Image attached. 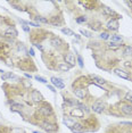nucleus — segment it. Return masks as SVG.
<instances>
[{"mask_svg":"<svg viewBox=\"0 0 132 133\" xmlns=\"http://www.w3.org/2000/svg\"><path fill=\"white\" fill-rule=\"evenodd\" d=\"M104 109H105V106H104V104L101 101H97L92 105V110L95 113H97V114H101L104 112Z\"/></svg>","mask_w":132,"mask_h":133,"instance_id":"1","label":"nucleus"},{"mask_svg":"<svg viewBox=\"0 0 132 133\" xmlns=\"http://www.w3.org/2000/svg\"><path fill=\"white\" fill-rule=\"evenodd\" d=\"M42 129L46 130L47 132H55V131H57V126L55 124H53V123H49V122L42 123Z\"/></svg>","mask_w":132,"mask_h":133,"instance_id":"2","label":"nucleus"},{"mask_svg":"<svg viewBox=\"0 0 132 133\" xmlns=\"http://www.w3.org/2000/svg\"><path fill=\"white\" fill-rule=\"evenodd\" d=\"M73 133H83L84 132V129H83V125L80 124V123H74V125L71 127Z\"/></svg>","mask_w":132,"mask_h":133,"instance_id":"3","label":"nucleus"},{"mask_svg":"<svg viewBox=\"0 0 132 133\" xmlns=\"http://www.w3.org/2000/svg\"><path fill=\"white\" fill-rule=\"evenodd\" d=\"M107 27H108L109 30L116 31V30L119 29V22H117V19H112V21H109L108 24H107Z\"/></svg>","mask_w":132,"mask_h":133,"instance_id":"4","label":"nucleus"},{"mask_svg":"<svg viewBox=\"0 0 132 133\" xmlns=\"http://www.w3.org/2000/svg\"><path fill=\"white\" fill-rule=\"evenodd\" d=\"M51 82H53V84L55 87H57L58 89H64V87H65L63 81L60 79H57V77H51Z\"/></svg>","mask_w":132,"mask_h":133,"instance_id":"5","label":"nucleus"},{"mask_svg":"<svg viewBox=\"0 0 132 133\" xmlns=\"http://www.w3.org/2000/svg\"><path fill=\"white\" fill-rule=\"evenodd\" d=\"M65 62L67 65L74 66V65H75V58H74V56H73L72 54H67L65 56Z\"/></svg>","mask_w":132,"mask_h":133,"instance_id":"6","label":"nucleus"},{"mask_svg":"<svg viewBox=\"0 0 132 133\" xmlns=\"http://www.w3.org/2000/svg\"><path fill=\"white\" fill-rule=\"evenodd\" d=\"M40 113H41V114H43L45 116H48V115L53 114V109L49 107V106H43V107L40 108Z\"/></svg>","mask_w":132,"mask_h":133,"instance_id":"7","label":"nucleus"},{"mask_svg":"<svg viewBox=\"0 0 132 133\" xmlns=\"http://www.w3.org/2000/svg\"><path fill=\"white\" fill-rule=\"evenodd\" d=\"M31 97H32V99H33V101H35V102H40L41 100H42V96L39 93V91H32V95H31Z\"/></svg>","mask_w":132,"mask_h":133,"instance_id":"8","label":"nucleus"},{"mask_svg":"<svg viewBox=\"0 0 132 133\" xmlns=\"http://www.w3.org/2000/svg\"><path fill=\"white\" fill-rule=\"evenodd\" d=\"M122 113L125 115L132 116V106L131 105H124V106L122 107Z\"/></svg>","mask_w":132,"mask_h":133,"instance_id":"9","label":"nucleus"},{"mask_svg":"<svg viewBox=\"0 0 132 133\" xmlns=\"http://www.w3.org/2000/svg\"><path fill=\"white\" fill-rule=\"evenodd\" d=\"M115 74H116L117 76H120V77H122V79H125V80H128V79H129L128 73H126V72H124V71L120 70V68L115 70Z\"/></svg>","mask_w":132,"mask_h":133,"instance_id":"10","label":"nucleus"},{"mask_svg":"<svg viewBox=\"0 0 132 133\" xmlns=\"http://www.w3.org/2000/svg\"><path fill=\"white\" fill-rule=\"evenodd\" d=\"M5 34H6L7 37H16L17 35V31L14 27H9V29H7L6 31H5Z\"/></svg>","mask_w":132,"mask_h":133,"instance_id":"11","label":"nucleus"},{"mask_svg":"<svg viewBox=\"0 0 132 133\" xmlns=\"http://www.w3.org/2000/svg\"><path fill=\"white\" fill-rule=\"evenodd\" d=\"M91 77H92L93 82L97 83V84H99V85H103V84H105V80L104 79H101V77H99V76H96V75H91Z\"/></svg>","mask_w":132,"mask_h":133,"instance_id":"12","label":"nucleus"},{"mask_svg":"<svg viewBox=\"0 0 132 133\" xmlns=\"http://www.w3.org/2000/svg\"><path fill=\"white\" fill-rule=\"evenodd\" d=\"M103 13L105 14V15H108V16H114V15H116L115 12L111 9V8H108V7H103Z\"/></svg>","mask_w":132,"mask_h":133,"instance_id":"13","label":"nucleus"},{"mask_svg":"<svg viewBox=\"0 0 132 133\" xmlns=\"http://www.w3.org/2000/svg\"><path fill=\"white\" fill-rule=\"evenodd\" d=\"M74 93H75L76 97H79V98H84V96H86L84 90H82V89H75L74 90Z\"/></svg>","mask_w":132,"mask_h":133,"instance_id":"14","label":"nucleus"},{"mask_svg":"<svg viewBox=\"0 0 132 133\" xmlns=\"http://www.w3.org/2000/svg\"><path fill=\"white\" fill-rule=\"evenodd\" d=\"M63 123H64V124H66V125L70 127V129H71V127L74 125V122H73L72 120H68V118H64V120H63Z\"/></svg>","mask_w":132,"mask_h":133,"instance_id":"15","label":"nucleus"},{"mask_svg":"<svg viewBox=\"0 0 132 133\" xmlns=\"http://www.w3.org/2000/svg\"><path fill=\"white\" fill-rule=\"evenodd\" d=\"M112 42H115V43H121L122 42V38L120 35H113L112 37Z\"/></svg>","mask_w":132,"mask_h":133,"instance_id":"16","label":"nucleus"},{"mask_svg":"<svg viewBox=\"0 0 132 133\" xmlns=\"http://www.w3.org/2000/svg\"><path fill=\"white\" fill-rule=\"evenodd\" d=\"M70 68H71V66L70 65H67L66 63H63V64H60L59 65V70L60 71H70Z\"/></svg>","mask_w":132,"mask_h":133,"instance_id":"17","label":"nucleus"},{"mask_svg":"<svg viewBox=\"0 0 132 133\" xmlns=\"http://www.w3.org/2000/svg\"><path fill=\"white\" fill-rule=\"evenodd\" d=\"M72 115L73 116H79V117H82L83 116V114H82V112H81V109H74V110H72Z\"/></svg>","mask_w":132,"mask_h":133,"instance_id":"18","label":"nucleus"},{"mask_svg":"<svg viewBox=\"0 0 132 133\" xmlns=\"http://www.w3.org/2000/svg\"><path fill=\"white\" fill-rule=\"evenodd\" d=\"M60 43H62V41H60L59 39H57V38H54L53 40H51V44L55 46V47H58V46H60Z\"/></svg>","mask_w":132,"mask_h":133,"instance_id":"19","label":"nucleus"},{"mask_svg":"<svg viewBox=\"0 0 132 133\" xmlns=\"http://www.w3.org/2000/svg\"><path fill=\"white\" fill-rule=\"evenodd\" d=\"M124 55H132V47L126 46L124 48Z\"/></svg>","mask_w":132,"mask_h":133,"instance_id":"20","label":"nucleus"},{"mask_svg":"<svg viewBox=\"0 0 132 133\" xmlns=\"http://www.w3.org/2000/svg\"><path fill=\"white\" fill-rule=\"evenodd\" d=\"M76 106H78L79 109H81V110H86V112H88V108H87L86 105H83V104H81V102H76Z\"/></svg>","mask_w":132,"mask_h":133,"instance_id":"21","label":"nucleus"},{"mask_svg":"<svg viewBox=\"0 0 132 133\" xmlns=\"http://www.w3.org/2000/svg\"><path fill=\"white\" fill-rule=\"evenodd\" d=\"M62 32H63L64 34H67V35H74V33H73L70 29H62Z\"/></svg>","mask_w":132,"mask_h":133,"instance_id":"22","label":"nucleus"},{"mask_svg":"<svg viewBox=\"0 0 132 133\" xmlns=\"http://www.w3.org/2000/svg\"><path fill=\"white\" fill-rule=\"evenodd\" d=\"M37 81H39V82H41V83H47V80L45 79V77H41V76H39V75H37L35 77H34Z\"/></svg>","mask_w":132,"mask_h":133,"instance_id":"23","label":"nucleus"},{"mask_svg":"<svg viewBox=\"0 0 132 133\" xmlns=\"http://www.w3.org/2000/svg\"><path fill=\"white\" fill-rule=\"evenodd\" d=\"M108 47H109V48H113V49H117L120 47V44L115 43V42H109V43H108Z\"/></svg>","mask_w":132,"mask_h":133,"instance_id":"24","label":"nucleus"},{"mask_svg":"<svg viewBox=\"0 0 132 133\" xmlns=\"http://www.w3.org/2000/svg\"><path fill=\"white\" fill-rule=\"evenodd\" d=\"M100 38L103 39V40H107V39H109V34H108L107 32H103V33L100 34Z\"/></svg>","mask_w":132,"mask_h":133,"instance_id":"25","label":"nucleus"},{"mask_svg":"<svg viewBox=\"0 0 132 133\" xmlns=\"http://www.w3.org/2000/svg\"><path fill=\"white\" fill-rule=\"evenodd\" d=\"M81 34H83L84 37H87V38H90L91 37V33L90 32H88V31H86V30H81Z\"/></svg>","mask_w":132,"mask_h":133,"instance_id":"26","label":"nucleus"},{"mask_svg":"<svg viewBox=\"0 0 132 133\" xmlns=\"http://www.w3.org/2000/svg\"><path fill=\"white\" fill-rule=\"evenodd\" d=\"M35 21H38V22H41V23H48V21H47L46 18H43V17H40V16L35 17Z\"/></svg>","mask_w":132,"mask_h":133,"instance_id":"27","label":"nucleus"},{"mask_svg":"<svg viewBox=\"0 0 132 133\" xmlns=\"http://www.w3.org/2000/svg\"><path fill=\"white\" fill-rule=\"evenodd\" d=\"M125 100L129 102H132V93H128L125 96Z\"/></svg>","mask_w":132,"mask_h":133,"instance_id":"28","label":"nucleus"},{"mask_svg":"<svg viewBox=\"0 0 132 133\" xmlns=\"http://www.w3.org/2000/svg\"><path fill=\"white\" fill-rule=\"evenodd\" d=\"M86 21H87L86 17H80V18L76 19V22H78V23H82V22H86Z\"/></svg>","mask_w":132,"mask_h":133,"instance_id":"29","label":"nucleus"},{"mask_svg":"<svg viewBox=\"0 0 132 133\" xmlns=\"http://www.w3.org/2000/svg\"><path fill=\"white\" fill-rule=\"evenodd\" d=\"M78 60H79V64L81 67H83V62H82V58H81V56H78Z\"/></svg>","mask_w":132,"mask_h":133,"instance_id":"30","label":"nucleus"},{"mask_svg":"<svg viewBox=\"0 0 132 133\" xmlns=\"http://www.w3.org/2000/svg\"><path fill=\"white\" fill-rule=\"evenodd\" d=\"M23 30H24L25 32H30V29H29V27H27L26 25H24V26H23Z\"/></svg>","mask_w":132,"mask_h":133,"instance_id":"31","label":"nucleus"},{"mask_svg":"<svg viewBox=\"0 0 132 133\" xmlns=\"http://www.w3.org/2000/svg\"><path fill=\"white\" fill-rule=\"evenodd\" d=\"M48 88L50 89V90H51V91H53V92H56V90H55V88H54L53 85H48Z\"/></svg>","mask_w":132,"mask_h":133,"instance_id":"32","label":"nucleus"},{"mask_svg":"<svg viewBox=\"0 0 132 133\" xmlns=\"http://www.w3.org/2000/svg\"><path fill=\"white\" fill-rule=\"evenodd\" d=\"M7 79H8V73H7V74H4V75H2V80H7Z\"/></svg>","mask_w":132,"mask_h":133,"instance_id":"33","label":"nucleus"},{"mask_svg":"<svg viewBox=\"0 0 132 133\" xmlns=\"http://www.w3.org/2000/svg\"><path fill=\"white\" fill-rule=\"evenodd\" d=\"M30 55H31V56H34V51H33V49L30 50Z\"/></svg>","mask_w":132,"mask_h":133,"instance_id":"34","label":"nucleus"},{"mask_svg":"<svg viewBox=\"0 0 132 133\" xmlns=\"http://www.w3.org/2000/svg\"><path fill=\"white\" fill-rule=\"evenodd\" d=\"M35 47H37V48H39L40 50H42V47H41L40 44H35Z\"/></svg>","mask_w":132,"mask_h":133,"instance_id":"35","label":"nucleus"},{"mask_svg":"<svg viewBox=\"0 0 132 133\" xmlns=\"http://www.w3.org/2000/svg\"><path fill=\"white\" fill-rule=\"evenodd\" d=\"M33 133H41V132H38V131H33Z\"/></svg>","mask_w":132,"mask_h":133,"instance_id":"36","label":"nucleus"}]
</instances>
